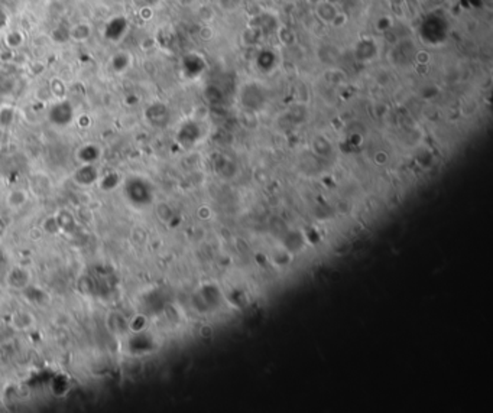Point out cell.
Instances as JSON below:
<instances>
[{
	"instance_id": "3957f363",
	"label": "cell",
	"mask_w": 493,
	"mask_h": 413,
	"mask_svg": "<svg viewBox=\"0 0 493 413\" xmlns=\"http://www.w3.org/2000/svg\"><path fill=\"white\" fill-rule=\"evenodd\" d=\"M337 12L339 10L336 9V6L332 5L330 2H325V0H321L320 3L315 5V15L323 23H327V25L332 23L333 17L336 16Z\"/></svg>"
},
{
	"instance_id": "7c38bea8",
	"label": "cell",
	"mask_w": 493,
	"mask_h": 413,
	"mask_svg": "<svg viewBox=\"0 0 493 413\" xmlns=\"http://www.w3.org/2000/svg\"><path fill=\"white\" fill-rule=\"evenodd\" d=\"M430 59H431V57H430V52L419 51L417 54V61L419 62V64H428V62H430Z\"/></svg>"
},
{
	"instance_id": "52a82bcc",
	"label": "cell",
	"mask_w": 493,
	"mask_h": 413,
	"mask_svg": "<svg viewBox=\"0 0 493 413\" xmlns=\"http://www.w3.org/2000/svg\"><path fill=\"white\" fill-rule=\"evenodd\" d=\"M197 16L201 22H204L205 25H208L216 19V10L212 6H208V5H201L200 8L197 9Z\"/></svg>"
},
{
	"instance_id": "5b68a950",
	"label": "cell",
	"mask_w": 493,
	"mask_h": 413,
	"mask_svg": "<svg viewBox=\"0 0 493 413\" xmlns=\"http://www.w3.org/2000/svg\"><path fill=\"white\" fill-rule=\"evenodd\" d=\"M132 54L130 52H119V54H114L110 59V64L113 69L118 72V74H123L126 72L130 65H132Z\"/></svg>"
},
{
	"instance_id": "6da1fadb",
	"label": "cell",
	"mask_w": 493,
	"mask_h": 413,
	"mask_svg": "<svg viewBox=\"0 0 493 413\" xmlns=\"http://www.w3.org/2000/svg\"><path fill=\"white\" fill-rule=\"evenodd\" d=\"M91 35H93V26L87 20H81L78 23H74L73 26H69L68 29L69 41L76 43L87 42L91 38Z\"/></svg>"
},
{
	"instance_id": "4fadbf2b",
	"label": "cell",
	"mask_w": 493,
	"mask_h": 413,
	"mask_svg": "<svg viewBox=\"0 0 493 413\" xmlns=\"http://www.w3.org/2000/svg\"><path fill=\"white\" fill-rule=\"evenodd\" d=\"M139 16L142 17L144 20H149L153 16V12L151 8H142L139 10Z\"/></svg>"
},
{
	"instance_id": "5bb4252c",
	"label": "cell",
	"mask_w": 493,
	"mask_h": 413,
	"mask_svg": "<svg viewBox=\"0 0 493 413\" xmlns=\"http://www.w3.org/2000/svg\"><path fill=\"white\" fill-rule=\"evenodd\" d=\"M197 3V0H178V5L181 8H193L194 5Z\"/></svg>"
},
{
	"instance_id": "277c9868",
	"label": "cell",
	"mask_w": 493,
	"mask_h": 413,
	"mask_svg": "<svg viewBox=\"0 0 493 413\" xmlns=\"http://www.w3.org/2000/svg\"><path fill=\"white\" fill-rule=\"evenodd\" d=\"M97 177L99 174L93 163H83V166L78 169L76 174V179L81 185H91L93 182H96Z\"/></svg>"
},
{
	"instance_id": "9c48e42d",
	"label": "cell",
	"mask_w": 493,
	"mask_h": 413,
	"mask_svg": "<svg viewBox=\"0 0 493 413\" xmlns=\"http://www.w3.org/2000/svg\"><path fill=\"white\" fill-rule=\"evenodd\" d=\"M347 20H349V17H347L346 13H343V12H337V13H336V16L333 17V20L330 25L334 26V28H341V26H344L346 23H347Z\"/></svg>"
},
{
	"instance_id": "8fae6325",
	"label": "cell",
	"mask_w": 493,
	"mask_h": 413,
	"mask_svg": "<svg viewBox=\"0 0 493 413\" xmlns=\"http://www.w3.org/2000/svg\"><path fill=\"white\" fill-rule=\"evenodd\" d=\"M153 46H155V41H153L152 38L151 36H148V38H145L144 41L142 42L139 43V48L142 50V51H145V52H148V51H151L152 50Z\"/></svg>"
},
{
	"instance_id": "7a4b0ae2",
	"label": "cell",
	"mask_w": 493,
	"mask_h": 413,
	"mask_svg": "<svg viewBox=\"0 0 493 413\" xmlns=\"http://www.w3.org/2000/svg\"><path fill=\"white\" fill-rule=\"evenodd\" d=\"M3 42H5L6 48L12 50V51H16V50L22 48L25 45L26 35L22 29H12V31H9L8 34H5Z\"/></svg>"
},
{
	"instance_id": "30bf717a",
	"label": "cell",
	"mask_w": 493,
	"mask_h": 413,
	"mask_svg": "<svg viewBox=\"0 0 493 413\" xmlns=\"http://www.w3.org/2000/svg\"><path fill=\"white\" fill-rule=\"evenodd\" d=\"M198 36H200L203 41H212L213 38H214V31H213L212 26L205 25L204 23V26L198 31Z\"/></svg>"
},
{
	"instance_id": "ba28073f",
	"label": "cell",
	"mask_w": 493,
	"mask_h": 413,
	"mask_svg": "<svg viewBox=\"0 0 493 413\" xmlns=\"http://www.w3.org/2000/svg\"><path fill=\"white\" fill-rule=\"evenodd\" d=\"M242 0H217L219 8L223 9L224 12H234L240 6Z\"/></svg>"
},
{
	"instance_id": "8992f818",
	"label": "cell",
	"mask_w": 493,
	"mask_h": 413,
	"mask_svg": "<svg viewBox=\"0 0 493 413\" xmlns=\"http://www.w3.org/2000/svg\"><path fill=\"white\" fill-rule=\"evenodd\" d=\"M100 156V149L94 144H87L80 149V158L83 163H94Z\"/></svg>"
}]
</instances>
